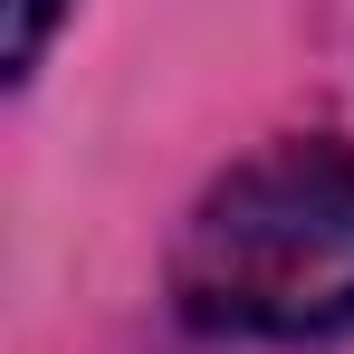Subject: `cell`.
<instances>
[{
  "label": "cell",
  "instance_id": "6da1fadb",
  "mask_svg": "<svg viewBox=\"0 0 354 354\" xmlns=\"http://www.w3.org/2000/svg\"><path fill=\"white\" fill-rule=\"evenodd\" d=\"M173 306L268 345L354 326V144L297 134L230 163L173 239Z\"/></svg>",
  "mask_w": 354,
  "mask_h": 354
},
{
  "label": "cell",
  "instance_id": "7a4b0ae2",
  "mask_svg": "<svg viewBox=\"0 0 354 354\" xmlns=\"http://www.w3.org/2000/svg\"><path fill=\"white\" fill-rule=\"evenodd\" d=\"M58 10H67V0H10V29H0V67H10V77L39 67L48 29H58Z\"/></svg>",
  "mask_w": 354,
  "mask_h": 354
}]
</instances>
